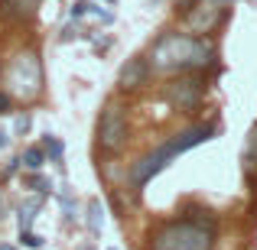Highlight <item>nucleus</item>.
<instances>
[{
	"mask_svg": "<svg viewBox=\"0 0 257 250\" xmlns=\"http://www.w3.org/2000/svg\"><path fill=\"white\" fill-rule=\"evenodd\" d=\"M215 56V46L202 36H179L170 33L153 46L147 62L160 72H186V69H205Z\"/></svg>",
	"mask_w": 257,
	"mask_h": 250,
	"instance_id": "nucleus-1",
	"label": "nucleus"
},
{
	"mask_svg": "<svg viewBox=\"0 0 257 250\" xmlns=\"http://www.w3.org/2000/svg\"><path fill=\"white\" fill-rule=\"evenodd\" d=\"M215 137V127H208V124H199V127H189V130H182L179 137H173L170 143H163L160 150H153V153H147L140 163H134V172H131V179H134V185L137 188H144L147 182L153 179L157 172H163L166 166H170V159H176L179 153H186V150H192V146H199V143H205V140H212Z\"/></svg>",
	"mask_w": 257,
	"mask_h": 250,
	"instance_id": "nucleus-2",
	"label": "nucleus"
},
{
	"mask_svg": "<svg viewBox=\"0 0 257 250\" xmlns=\"http://www.w3.org/2000/svg\"><path fill=\"white\" fill-rule=\"evenodd\" d=\"M150 250H212V221L179 218L153 234Z\"/></svg>",
	"mask_w": 257,
	"mask_h": 250,
	"instance_id": "nucleus-3",
	"label": "nucleus"
},
{
	"mask_svg": "<svg viewBox=\"0 0 257 250\" xmlns=\"http://www.w3.org/2000/svg\"><path fill=\"white\" fill-rule=\"evenodd\" d=\"M7 85H10V94L13 98H36L43 91V65H39V56L36 52H20L13 59L10 72H7Z\"/></svg>",
	"mask_w": 257,
	"mask_h": 250,
	"instance_id": "nucleus-4",
	"label": "nucleus"
},
{
	"mask_svg": "<svg viewBox=\"0 0 257 250\" xmlns=\"http://www.w3.org/2000/svg\"><path fill=\"white\" fill-rule=\"evenodd\" d=\"M124 140H127L124 111H120L117 104H107L104 114H101V120H98V143H101V150H117Z\"/></svg>",
	"mask_w": 257,
	"mask_h": 250,
	"instance_id": "nucleus-5",
	"label": "nucleus"
},
{
	"mask_svg": "<svg viewBox=\"0 0 257 250\" xmlns=\"http://www.w3.org/2000/svg\"><path fill=\"white\" fill-rule=\"evenodd\" d=\"M147 72H150V62L147 59H127V65L120 69V78H117V85L124 88V91H131V88H140L147 82Z\"/></svg>",
	"mask_w": 257,
	"mask_h": 250,
	"instance_id": "nucleus-6",
	"label": "nucleus"
},
{
	"mask_svg": "<svg viewBox=\"0 0 257 250\" xmlns=\"http://www.w3.org/2000/svg\"><path fill=\"white\" fill-rule=\"evenodd\" d=\"M199 94H202V82L189 78V82H176V85H173L170 98H173L179 107H189V104H195V101H199Z\"/></svg>",
	"mask_w": 257,
	"mask_h": 250,
	"instance_id": "nucleus-7",
	"label": "nucleus"
},
{
	"mask_svg": "<svg viewBox=\"0 0 257 250\" xmlns=\"http://www.w3.org/2000/svg\"><path fill=\"white\" fill-rule=\"evenodd\" d=\"M39 0H0V17H30Z\"/></svg>",
	"mask_w": 257,
	"mask_h": 250,
	"instance_id": "nucleus-8",
	"label": "nucleus"
},
{
	"mask_svg": "<svg viewBox=\"0 0 257 250\" xmlns=\"http://www.w3.org/2000/svg\"><path fill=\"white\" fill-rule=\"evenodd\" d=\"M244 172L257 179V124L251 127V133H247V143H244Z\"/></svg>",
	"mask_w": 257,
	"mask_h": 250,
	"instance_id": "nucleus-9",
	"label": "nucleus"
},
{
	"mask_svg": "<svg viewBox=\"0 0 257 250\" xmlns=\"http://www.w3.org/2000/svg\"><path fill=\"white\" fill-rule=\"evenodd\" d=\"M20 163H23L26 169H33V172H36V169L43 166V150H36V146H33V150H26V153H23V159H20Z\"/></svg>",
	"mask_w": 257,
	"mask_h": 250,
	"instance_id": "nucleus-10",
	"label": "nucleus"
},
{
	"mask_svg": "<svg viewBox=\"0 0 257 250\" xmlns=\"http://www.w3.org/2000/svg\"><path fill=\"white\" fill-rule=\"evenodd\" d=\"M43 146H46V153L52 156V163H62V143H59L56 137H46V140H43Z\"/></svg>",
	"mask_w": 257,
	"mask_h": 250,
	"instance_id": "nucleus-11",
	"label": "nucleus"
},
{
	"mask_svg": "<svg viewBox=\"0 0 257 250\" xmlns=\"http://www.w3.org/2000/svg\"><path fill=\"white\" fill-rule=\"evenodd\" d=\"M88 211H91V218H88V227H91V231H101V205L98 201H91V205H88Z\"/></svg>",
	"mask_w": 257,
	"mask_h": 250,
	"instance_id": "nucleus-12",
	"label": "nucleus"
},
{
	"mask_svg": "<svg viewBox=\"0 0 257 250\" xmlns=\"http://www.w3.org/2000/svg\"><path fill=\"white\" fill-rule=\"evenodd\" d=\"M20 240H23L26 247H33V250H36L39 244H43V237H39V234H33L30 227H26V231H20Z\"/></svg>",
	"mask_w": 257,
	"mask_h": 250,
	"instance_id": "nucleus-13",
	"label": "nucleus"
},
{
	"mask_svg": "<svg viewBox=\"0 0 257 250\" xmlns=\"http://www.w3.org/2000/svg\"><path fill=\"white\" fill-rule=\"evenodd\" d=\"M88 7H91L88 0H78V4L72 7V17H85V13H88Z\"/></svg>",
	"mask_w": 257,
	"mask_h": 250,
	"instance_id": "nucleus-14",
	"label": "nucleus"
},
{
	"mask_svg": "<svg viewBox=\"0 0 257 250\" xmlns=\"http://www.w3.org/2000/svg\"><path fill=\"white\" fill-rule=\"evenodd\" d=\"M7 107H10V94H4V91H0V114H10Z\"/></svg>",
	"mask_w": 257,
	"mask_h": 250,
	"instance_id": "nucleus-15",
	"label": "nucleus"
},
{
	"mask_svg": "<svg viewBox=\"0 0 257 250\" xmlns=\"http://www.w3.org/2000/svg\"><path fill=\"white\" fill-rule=\"evenodd\" d=\"M26 127H30V117H26V114H23V117H17V130H26Z\"/></svg>",
	"mask_w": 257,
	"mask_h": 250,
	"instance_id": "nucleus-16",
	"label": "nucleus"
},
{
	"mask_svg": "<svg viewBox=\"0 0 257 250\" xmlns=\"http://www.w3.org/2000/svg\"><path fill=\"white\" fill-rule=\"evenodd\" d=\"M4 146H7V133L0 130V150H4Z\"/></svg>",
	"mask_w": 257,
	"mask_h": 250,
	"instance_id": "nucleus-17",
	"label": "nucleus"
},
{
	"mask_svg": "<svg viewBox=\"0 0 257 250\" xmlns=\"http://www.w3.org/2000/svg\"><path fill=\"white\" fill-rule=\"evenodd\" d=\"M0 250H13V247H7V244H0Z\"/></svg>",
	"mask_w": 257,
	"mask_h": 250,
	"instance_id": "nucleus-18",
	"label": "nucleus"
},
{
	"mask_svg": "<svg viewBox=\"0 0 257 250\" xmlns=\"http://www.w3.org/2000/svg\"><path fill=\"white\" fill-rule=\"evenodd\" d=\"M0 214H4V198H0Z\"/></svg>",
	"mask_w": 257,
	"mask_h": 250,
	"instance_id": "nucleus-19",
	"label": "nucleus"
},
{
	"mask_svg": "<svg viewBox=\"0 0 257 250\" xmlns=\"http://www.w3.org/2000/svg\"><path fill=\"white\" fill-rule=\"evenodd\" d=\"M107 4H114V0H107Z\"/></svg>",
	"mask_w": 257,
	"mask_h": 250,
	"instance_id": "nucleus-20",
	"label": "nucleus"
}]
</instances>
